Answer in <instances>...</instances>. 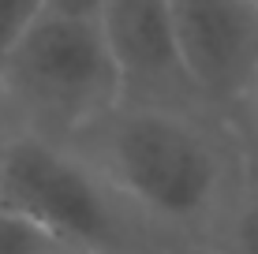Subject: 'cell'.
I'll return each instance as SVG.
<instances>
[{
	"label": "cell",
	"instance_id": "cell-7",
	"mask_svg": "<svg viewBox=\"0 0 258 254\" xmlns=\"http://www.w3.org/2000/svg\"><path fill=\"white\" fill-rule=\"evenodd\" d=\"M71 247L45 232L38 221L0 202V254H68Z\"/></svg>",
	"mask_w": 258,
	"mask_h": 254
},
{
	"label": "cell",
	"instance_id": "cell-12",
	"mask_svg": "<svg viewBox=\"0 0 258 254\" xmlns=\"http://www.w3.org/2000/svg\"><path fill=\"white\" fill-rule=\"evenodd\" d=\"M68 254H79V250H68Z\"/></svg>",
	"mask_w": 258,
	"mask_h": 254
},
{
	"label": "cell",
	"instance_id": "cell-10",
	"mask_svg": "<svg viewBox=\"0 0 258 254\" xmlns=\"http://www.w3.org/2000/svg\"><path fill=\"white\" fill-rule=\"evenodd\" d=\"M109 0H45V12L49 15H64V19H86V23H97L101 8Z\"/></svg>",
	"mask_w": 258,
	"mask_h": 254
},
{
	"label": "cell",
	"instance_id": "cell-11",
	"mask_svg": "<svg viewBox=\"0 0 258 254\" xmlns=\"http://www.w3.org/2000/svg\"><path fill=\"white\" fill-rule=\"evenodd\" d=\"M8 146H12V138H8V131L0 127V183H4V168H8Z\"/></svg>",
	"mask_w": 258,
	"mask_h": 254
},
{
	"label": "cell",
	"instance_id": "cell-4",
	"mask_svg": "<svg viewBox=\"0 0 258 254\" xmlns=\"http://www.w3.org/2000/svg\"><path fill=\"white\" fill-rule=\"evenodd\" d=\"M168 19L191 90L236 124L258 75V0H168Z\"/></svg>",
	"mask_w": 258,
	"mask_h": 254
},
{
	"label": "cell",
	"instance_id": "cell-1",
	"mask_svg": "<svg viewBox=\"0 0 258 254\" xmlns=\"http://www.w3.org/2000/svg\"><path fill=\"white\" fill-rule=\"evenodd\" d=\"M71 150L180 254H213L251 172L239 127L206 109L120 101Z\"/></svg>",
	"mask_w": 258,
	"mask_h": 254
},
{
	"label": "cell",
	"instance_id": "cell-6",
	"mask_svg": "<svg viewBox=\"0 0 258 254\" xmlns=\"http://www.w3.org/2000/svg\"><path fill=\"white\" fill-rule=\"evenodd\" d=\"M213 254H258V161L251 157V172L239 191L228 221L221 224Z\"/></svg>",
	"mask_w": 258,
	"mask_h": 254
},
{
	"label": "cell",
	"instance_id": "cell-5",
	"mask_svg": "<svg viewBox=\"0 0 258 254\" xmlns=\"http://www.w3.org/2000/svg\"><path fill=\"white\" fill-rule=\"evenodd\" d=\"M97 30L120 75L123 105L206 109L183 71L168 0H109L97 15Z\"/></svg>",
	"mask_w": 258,
	"mask_h": 254
},
{
	"label": "cell",
	"instance_id": "cell-9",
	"mask_svg": "<svg viewBox=\"0 0 258 254\" xmlns=\"http://www.w3.org/2000/svg\"><path fill=\"white\" fill-rule=\"evenodd\" d=\"M236 127H239V135H243L251 157L258 161V75H254L251 90H247V98H243V105H239V112H236Z\"/></svg>",
	"mask_w": 258,
	"mask_h": 254
},
{
	"label": "cell",
	"instance_id": "cell-3",
	"mask_svg": "<svg viewBox=\"0 0 258 254\" xmlns=\"http://www.w3.org/2000/svg\"><path fill=\"white\" fill-rule=\"evenodd\" d=\"M0 202L79 254H180L71 146L12 138Z\"/></svg>",
	"mask_w": 258,
	"mask_h": 254
},
{
	"label": "cell",
	"instance_id": "cell-8",
	"mask_svg": "<svg viewBox=\"0 0 258 254\" xmlns=\"http://www.w3.org/2000/svg\"><path fill=\"white\" fill-rule=\"evenodd\" d=\"M41 15H45V0H0V67Z\"/></svg>",
	"mask_w": 258,
	"mask_h": 254
},
{
	"label": "cell",
	"instance_id": "cell-2",
	"mask_svg": "<svg viewBox=\"0 0 258 254\" xmlns=\"http://www.w3.org/2000/svg\"><path fill=\"white\" fill-rule=\"evenodd\" d=\"M123 101L97 23L41 15L0 67V127L8 138L75 146Z\"/></svg>",
	"mask_w": 258,
	"mask_h": 254
}]
</instances>
